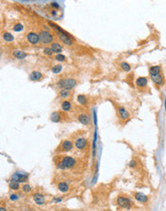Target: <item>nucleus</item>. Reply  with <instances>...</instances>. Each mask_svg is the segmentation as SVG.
<instances>
[{
	"instance_id": "obj_6",
	"label": "nucleus",
	"mask_w": 166,
	"mask_h": 211,
	"mask_svg": "<svg viewBox=\"0 0 166 211\" xmlns=\"http://www.w3.org/2000/svg\"><path fill=\"white\" fill-rule=\"evenodd\" d=\"M116 202H117V204H118L120 207H122V208L130 209L131 207H132V200H130V199L125 198V197H121V196L117 198Z\"/></svg>"
},
{
	"instance_id": "obj_11",
	"label": "nucleus",
	"mask_w": 166,
	"mask_h": 211,
	"mask_svg": "<svg viewBox=\"0 0 166 211\" xmlns=\"http://www.w3.org/2000/svg\"><path fill=\"white\" fill-rule=\"evenodd\" d=\"M118 113L122 120H128L130 118L129 111H127L125 108H123V107H118Z\"/></svg>"
},
{
	"instance_id": "obj_28",
	"label": "nucleus",
	"mask_w": 166,
	"mask_h": 211,
	"mask_svg": "<svg viewBox=\"0 0 166 211\" xmlns=\"http://www.w3.org/2000/svg\"><path fill=\"white\" fill-rule=\"evenodd\" d=\"M120 66H121V68L123 69L124 71H130V70H131V66H130L129 63H121Z\"/></svg>"
},
{
	"instance_id": "obj_38",
	"label": "nucleus",
	"mask_w": 166,
	"mask_h": 211,
	"mask_svg": "<svg viewBox=\"0 0 166 211\" xmlns=\"http://www.w3.org/2000/svg\"><path fill=\"white\" fill-rule=\"evenodd\" d=\"M165 111H166V100H165Z\"/></svg>"
},
{
	"instance_id": "obj_18",
	"label": "nucleus",
	"mask_w": 166,
	"mask_h": 211,
	"mask_svg": "<svg viewBox=\"0 0 166 211\" xmlns=\"http://www.w3.org/2000/svg\"><path fill=\"white\" fill-rule=\"evenodd\" d=\"M42 78V74L39 71H33L30 75V79L32 81H39Z\"/></svg>"
},
{
	"instance_id": "obj_32",
	"label": "nucleus",
	"mask_w": 166,
	"mask_h": 211,
	"mask_svg": "<svg viewBox=\"0 0 166 211\" xmlns=\"http://www.w3.org/2000/svg\"><path fill=\"white\" fill-rule=\"evenodd\" d=\"M52 53H53V51H52V49H51V48L46 47V48H45V49H44V54H45V55L51 56V55H52Z\"/></svg>"
},
{
	"instance_id": "obj_30",
	"label": "nucleus",
	"mask_w": 166,
	"mask_h": 211,
	"mask_svg": "<svg viewBox=\"0 0 166 211\" xmlns=\"http://www.w3.org/2000/svg\"><path fill=\"white\" fill-rule=\"evenodd\" d=\"M55 60L58 61H65V56L61 55V54H58V55L55 57Z\"/></svg>"
},
{
	"instance_id": "obj_10",
	"label": "nucleus",
	"mask_w": 166,
	"mask_h": 211,
	"mask_svg": "<svg viewBox=\"0 0 166 211\" xmlns=\"http://www.w3.org/2000/svg\"><path fill=\"white\" fill-rule=\"evenodd\" d=\"M33 199H34L35 203H37V204H39V205H42L45 203L44 196L42 195V194H40V193H35L34 195H33Z\"/></svg>"
},
{
	"instance_id": "obj_24",
	"label": "nucleus",
	"mask_w": 166,
	"mask_h": 211,
	"mask_svg": "<svg viewBox=\"0 0 166 211\" xmlns=\"http://www.w3.org/2000/svg\"><path fill=\"white\" fill-rule=\"evenodd\" d=\"M78 102H79L81 105L86 106V105H87V97H86L84 95H81V94H80L79 96H78Z\"/></svg>"
},
{
	"instance_id": "obj_25",
	"label": "nucleus",
	"mask_w": 166,
	"mask_h": 211,
	"mask_svg": "<svg viewBox=\"0 0 166 211\" xmlns=\"http://www.w3.org/2000/svg\"><path fill=\"white\" fill-rule=\"evenodd\" d=\"M10 188L12 190H18L19 189V182L17 181H13V180H12V181L10 182Z\"/></svg>"
},
{
	"instance_id": "obj_33",
	"label": "nucleus",
	"mask_w": 166,
	"mask_h": 211,
	"mask_svg": "<svg viewBox=\"0 0 166 211\" xmlns=\"http://www.w3.org/2000/svg\"><path fill=\"white\" fill-rule=\"evenodd\" d=\"M18 195H16V194H12V195L10 196V199H11V200H18Z\"/></svg>"
},
{
	"instance_id": "obj_20",
	"label": "nucleus",
	"mask_w": 166,
	"mask_h": 211,
	"mask_svg": "<svg viewBox=\"0 0 166 211\" xmlns=\"http://www.w3.org/2000/svg\"><path fill=\"white\" fill-rule=\"evenodd\" d=\"M51 49H52L53 52L58 53V54H60V53L63 51V47H61V44H59V43H52V44H51Z\"/></svg>"
},
{
	"instance_id": "obj_1",
	"label": "nucleus",
	"mask_w": 166,
	"mask_h": 211,
	"mask_svg": "<svg viewBox=\"0 0 166 211\" xmlns=\"http://www.w3.org/2000/svg\"><path fill=\"white\" fill-rule=\"evenodd\" d=\"M76 165V160L75 158L71 157V156H61V159L57 162V168L61 169V170H66V169L73 168Z\"/></svg>"
},
{
	"instance_id": "obj_19",
	"label": "nucleus",
	"mask_w": 166,
	"mask_h": 211,
	"mask_svg": "<svg viewBox=\"0 0 166 211\" xmlns=\"http://www.w3.org/2000/svg\"><path fill=\"white\" fill-rule=\"evenodd\" d=\"M13 56L16 57V59H18V60H22V59L26 58L27 54L23 51H20V50H16L13 52Z\"/></svg>"
},
{
	"instance_id": "obj_17",
	"label": "nucleus",
	"mask_w": 166,
	"mask_h": 211,
	"mask_svg": "<svg viewBox=\"0 0 166 211\" xmlns=\"http://www.w3.org/2000/svg\"><path fill=\"white\" fill-rule=\"evenodd\" d=\"M58 189L61 191V192H63V193H65V192H67L69 190V186H68V184L66 183V182H64V181H61V182H59V184H58Z\"/></svg>"
},
{
	"instance_id": "obj_15",
	"label": "nucleus",
	"mask_w": 166,
	"mask_h": 211,
	"mask_svg": "<svg viewBox=\"0 0 166 211\" xmlns=\"http://www.w3.org/2000/svg\"><path fill=\"white\" fill-rule=\"evenodd\" d=\"M135 83H136V85L139 87H144L147 85L148 84V79L146 78V77H139V78H137L136 81H135Z\"/></svg>"
},
{
	"instance_id": "obj_4",
	"label": "nucleus",
	"mask_w": 166,
	"mask_h": 211,
	"mask_svg": "<svg viewBox=\"0 0 166 211\" xmlns=\"http://www.w3.org/2000/svg\"><path fill=\"white\" fill-rule=\"evenodd\" d=\"M40 41L43 44H49L53 40V36L48 31H40L39 33Z\"/></svg>"
},
{
	"instance_id": "obj_35",
	"label": "nucleus",
	"mask_w": 166,
	"mask_h": 211,
	"mask_svg": "<svg viewBox=\"0 0 166 211\" xmlns=\"http://www.w3.org/2000/svg\"><path fill=\"white\" fill-rule=\"evenodd\" d=\"M51 6H52V7H54V8H57V9L60 7V6H59V4L57 2H52V3H51Z\"/></svg>"
},
{
	"instance_id": "obj_29",
	"label": "nucleus",
	"mask_w": 166,
	"mask_h": 211,
	"mask_svg": "<svg viewBox=\"0 0 166 211\" xmlns=\"http://www.w3.org/2000/svg\"><path fill=\"white\" fill-rule=\"evenodd\" d=\"M13 31L15 32H20V31H22L23 30V25L22 24H20V23H17V24H16L15 26H13Z\"/></svg>"
},
{
	"instance_id": "obj_12",
	"label": "nucleus",
	"mask_w": 166,
	"mask_h": 211,
	"mask_svg": "<svg viewBox=\"0 0 166 211\" xmlns=\"http://www.w3.org/2000/svg\"><path fill=\"white\" fill-rule=\"evenodd\" d=\"M151 79L155 84H156L158 85H160V84H163V77L161 76V74H156V75H151Z\"/></svg>"
},
{
	"instance_id": "obj_21",
	"label": "nucleus",
	"mask_w": 166,
	"mask_h": 211,
	"mask_svg": "<svg viewBox=\"0 0 166 211\" xmlns=\"http://www.w3.org/2000/svg\"><path fill=\"white\" fill-rule=\"evenodd\" d=\"M160 66L159 65H154L150 67V73L151 75H156V74H159L160 73Z\"/></svg>"
},
{
	"instance_id": "obj_27",
	"label": "nucleus",
	"mask_w": 166,
	"mask_h": 211,
	"mask_svg": "<svg viewBox=\"0 0 166 211\" xmlns=\"http://www.w3.org/2000/svg\"><path fill=\"white\" fill-rule=\"evenodd\" d=\"M61 69H63V66L61 64H57V65H54L52 67V72L54 74H58L61 71Z\"/></svg>"
},
{
	"instance_id": "obj_14",
	"label": "nucleus",
	"mask_w": 166,
	"mask_h": 211,
	"mask_svg": "<svg viewBox=\"0 0 166 211\" xmlns=\"http://www.w3.org/2000/svg\"><path fill=\"white\" fill-rule=\"evenodd\" d=\"M78 120H79L80 123H82L83 125H88L90 122V119L88 117L87 114H84V113H81L79 114L78 116Z\"/></svg>"
},
{
	"instance_id": "obj_5",
	"label": "nucleus",
	"mask_w": 166,
	"mask_h": 211,
	"mask_svg": "<svg viewBox=\"0 0 166 211\" xmlns=\"http://www.w3.org/2000/svg\"><path fill=\"white\" fill-rule=\"evenodd\" d=\"M73 149V144L70 140H63L60 144V146L57 149L58 153H63V152H69Z\"/></svg>"
},
{
	"instance_id": "obj_8",
	"label": "nucleus",
	"mask_w": 166,
	"mask_h": 211,
	"mask_svg": "<svg viewBox=\"0 0 166 211\" xmlns=\"http://www.w3.org/2000/svg\"><path fill=\"white\" fill-rule=\"evenodd\" d=\"M87 145V140L86 138L80 137V138L75 140V147L78 150H84V149H86Z\"/></svg>"
},
{
	"instance_id": "obj_2",
	"label": "nucleus",
	"mask_w": 166,
	"mask_h": 211,
	"mask_svg": "<svg viewBox=\"0 0 166 211\" xmlns=\"http://www.w3.org/2000/svg\"><path fill=\"white\" fill-rule=\"evenodd\" d=\"M49 24H50V26H52L53 29H55L56 31L58 32V35L59 37H60V39H61V40L63 41V43L66 45H72V40L70 39V37H69L68 35L66 34L65 32L63 31V30H61L60 27L58 26V25H56V24L52 23V22H49Z\"/></svg>"
},
{
	"instance_id": "obj_3",
	"label": "nucleus",
	"mask_w": 166,
	"mask_h": 211,
	"mask_svg": "<svg viewBox=\"0 0 166 211\" xmlns=\"http://www.w3.org/2000/svg\"><path fill=\"white\" fill-rule=\"evenodd\" d=\"M77 82L75 81L74 79H63V80H60V82H59L58 85L63 89H68L70 90L72 87H74L76 85Z\"/></svg>"
},
{
	"instance_id": "obj_31",
	"label": "nucleus",
	"mask_w": 166,
	"mask_h": 211,
	"mask_svg": "<svg viewBox=\"0 0 166 211\" xmlns=\"http://www.w3.org/2000/svg\"><path fill=\"white\" fill-rule=\"evenodd\" d=\"M22 190H23L25 193H29V192H31L32 188L29 184H24L23 186H22Z\"/></svg>"
},
{
	"instance_id": "obj_7",
	"label": "nucleus",
	"mask_w": 166,
	"mask_h": 211,
	"mask_svg": "<svg viewBox=\"0 0 166 211\" xmlns=\"http://www.w3.org/2000/svg\"><path fill=\"white\" fill-rule=\"evenodd\" d=\"M28 179V174L26 173H21V172H16L12 176V180L17 182H25Z\"/></svg>"
},
{
	"instance_id": "obj_13",
	"label": "nucleus",
	"mask_w": 166,
	"mask_h": 211,
	"mask_svg": "<svg viewBox=\"0 0 166 211\" xmlns=\"http://www.w3.org/2000/svg\"><path fill=\"white\" fill-rule=\"evenodd\" d=\"M135 198L136 200H138L139 203H146L148 202V197L145 195V194H143V193H140V192H137L135 194Z\"/></svg>"
},
{
	"instance_id": "obj_22",
	"label": "nucleus",
	"mask_w": 166,
	"mask_h": 211,
	"mask_svg": "<svg viewBox=\"0 0 166 211\" xmlns=\"http://www.w3.org/2000/svg\"><path fill=\"white\" fill-rule=\"evenodd\" d=\"M61 108L64 111H68L71 109V103L69 101H63L61 103Z\"/></svg>"
},
{
	"instance_id": "obj_36",
	"label": "nucleus",
	"mask_w": 166,
	"mask_h": 211,
	"mask_svg": "<svg viewBox=\"0 0 166 211\" xmlns=\"http://www.w3.org/2000/svg\"><path fill=\"white\" fill-rule=\"evenodd\" d=\"M54 202H56V203H60V202H61V199H55Z\"/></svg>"
},
{
	"instance_id": "obj_16",
	"label": "nucleus",
	"mask_w": 166,
	"mask_h": 211,
	"mask_svg": "<svg viewBox=\"0 0 166 211\" xmlns=\"http://www.w3.org/2000/svg\"><path fill=\"white\" fill-rule=\"evenodd\" d=\"M63 118V115L60 111H54L52 114H51V120L53 122H61Z\"/></svg>"
},
{
	"instance_id": "obj_9",
	"label": "nucleus",
	"mask_w": 166,
	"mask_h": 211,
	"mask_svg": "<svg viewBox=\"0 0 166 211\" xmlns=\"http://www.w3.org/2000/svg\"><path fill=\"white\" fill-rule=\"evenodd\" d=\"M27 40H28V41L31 44H37L40 41V36H39V34L31 32V33H29V34L27 35Z\"/></svg>"
},
{
	"instance_id": "obj_34",
	"label": "nucleus",
	"mask_w": 166,
	"mask_h": 211,
	"mask_svg": "<svg viewBox=\"0 0 166 211\" xmlns=\"http://www.w3.org/2000/svg\"><path fill=\"white\" fill-rule=\"evenodd\" d=\"M136 164H137V162L135 160H132L131 162L129 163V166L130 167H132V168H134V167H135L136 166Z\"/></svg>"
},
{
	"instance_id": "obj_23",
	"label": "nucleus",
	"mask_w": 166,
	"mask_h": 211,
	"mask_svg": "<svg viewBox=\"0 0 166 211\" xmlns=\"http://www.w3.org/2000/svg\"><path fill=\"white\" fill-rule=\"evenodd\" d=\"M3 39L6 41H12V40H13V36L11 33L5 32V33H3Z\"/></svg>"
},
{
	"instance_id": "obj_37",
	"label": "nucleus",
	"mask_w": 166,
	"mask_h": 211,
	"mask_svg": "<svg viewBox=\"0 0 166 211\" xmlns=\"http://www.w3.org/2000/svg\"><path fill=\"white\" fill-rule=\"evenodd\" d=\"M0 210H1V211H6V208H4V207H1V208H0Z\"/></svg>"
},
{
	"instance_id": "obj_26",
	"label": "nucleus",
	"mask_w": 166,
	"mask_h": 211,
	"mask_svg": "<svg viewBox=\"0 0 166 211\" xmlns=\"http://www.w3.org/2000/svg\"><path fill=\"white\" fill-rule=\"evenodd\" d=\"M69 95H70V91L68 89H63L61 90V92H60V97L61 98H67L69 97Z\"/></svg>"
}]
</instances>
